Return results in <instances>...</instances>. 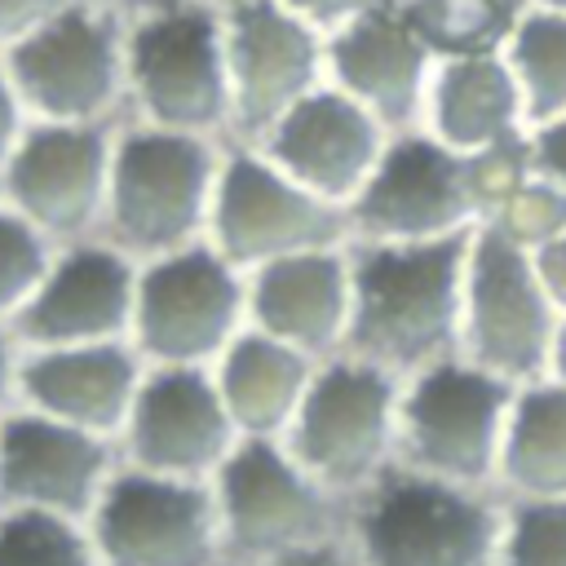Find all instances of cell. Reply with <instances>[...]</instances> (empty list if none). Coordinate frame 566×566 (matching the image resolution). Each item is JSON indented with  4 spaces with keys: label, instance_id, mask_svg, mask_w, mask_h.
<instances>
[{
    "label": "cell",
    "instance_id": "obj_1",
    "mask_svg": "<svg viewBox=\"0 0 566 566\" xmlns=\"http://www.w3.org/2000/svg\"><path fill=\"white\" fill-rule=\"evenodd\" d=\"M473 234L433 243H349L354 310L340 354L398 380L455 358L464 332V274Z\"/></svg>",
    "mask_w": 566,
    "mask_h": 566
},
{
    "label": "cell",
    "instance_id": "obj_2",
    "mask_svg": "<svg viewBox=\"0 0 566 566\" xmlns=\"http://www.w3.org/2000/svg\"><path fill=\"white\" fill-rule=\"evenodd\" d=\"M509 500L407 464L349 500L345 544L358 566H500Z\"/></svg>",
    "mask_w": 566,
    "mask_h": 566
},
{
    "label": "cell",
    "instance_id": "obj_3",
    "mask_svg": "<svg viewBox=\"0 0 566 566\" xmlns=\"http://www.w3.org/2000/svg\"><path fill=\"white\" fill-rule=\"evenodd\" d=\"M517 389L464 354L416 371L402 380L398 464L460 486H495Z\"/></svg>",
    "mask_w": 566,
    "mask_h": 566
},
{
    "label": "cell",
    "instance_id": "obj_4",
    "mask_svg": "<svg viewBox=\"0 0 566 566\" xmlns=\"http://www.w3.org/2000/svg\"><path fill=\"white\" fill-rule=\"evenodd\" d=\"M402 380L367 358L332 354L287 424V451L340 500L367 491L398 464Z\"/></svg>",
    "mask_w": 566,
    "mask_h": 566
},
{
    "label": "cell",
    "instance_id": "obj_5",
    "mask_svg": "<svg viewBox=\"0 0 566 566\" xmlns=\"http://www.w3.org/2000/svg\"><path fill=\"white\" fill-rule=\"evenodd\" d=\"M217 172L221 164L208 137L155 124L124 128L115 137L106 195V226L115 248L150 261L195 248L190 239L203 230V221H212Z\"/></svg>",
    "mask_w": 566,
    "mask_h": 566
},
{
    "label": "cell",
    "instance_id": "obj_6",
    "mask_svg": "<svg viewBox=\"0 0 566 566\" xmlns=\"http://www.w3.org/2000/svg\"><path fill=\"white\" fill-rule=\"evenodd\" d=\"M226 548L243 562H279L345 539L349 500L327 491L279 438H243L217 469Z\"/></svg>",
    "mask_w": 566,
    "mask_h": 566
},
{
    "label": "cell",
    "instance_id": "obj_7",
    "mask_svg": "<svg viewBox=\"0 0 566 566\" xmlns=\"http://www.w3.org/2000/svg\"><path fill=\"white\" fill-rule=\"evenodd\" d=\"M128 102L142 124L217 137L230 133V66L221 9L190 0L128 22Z\"/></svg>",
    "mask_w": 566,
    "mask_h": 566
},
{
    "label": "cell",
    "instance_id": "obj_8",
    "mask_svg": "<svg viewBox=\"0 0 566 566\" xmlns=\"http://www.w3.org/2000/svg\"><path fill=\"white\" fill-rule=\"evenodd\" d=\"M349 243H433L482 226L478 159L429 128L394 133L376 172L345 208Z\"/></svg>",
    "mask_w": 566,
    "mask_h": 566
},
{
    "label": "cell",
    "instance_id": "obj_9",
    "mask_svg": "<svg viewBox=\"0 0 566 566\" xmlns=\"http://www.w3.org/2000/svg\"><path fill=\"white\" fill-rule=\"evenodd\" d=\"M128 22L102 0H84L0 53L22 106L53 124H106L128 102Z\"/></svg>",
    "mask_w": 566,
    "mask_h": 566
},
{
    "label": "cell",
    "instance_id": "obj_10",
    "mask_svg": "<svg viewBox=\"0 0 566 566\" xmlns=\"http://www.w3.org/2000/svg\"><path fill=\"white\" fill-rule=\"evenodd\" d=\"M557 305L539 283L531 252L500 230L478 226L464 274V332L460 354L513 385L548 376Z\"/></svg>",
    "mask_w": 566,
    "mask_h": 566
},
{
    "label": "cell",
    "instance_id": "obj_11",
    "mask_svg": "<svg viewBox=\"0 0 566 566\" xmlns=\"http://www.w3.org/2000/svg\"><path fill=\"white\" fill-rule=\"evenodd\" d=\"M212 239L230 265H265L292 252L345 248L349 217L292 181L265 150H234L217 172Z\"/></svg>",
    "mask_w": 566,
    "mask_h": 566
},
{
    "label": "cell",
    "instance_id": "obj_12",
    "mask_svg": "<svg viewBox=\"0 0 566 566\" xmlns=\"http://www.w3.org/2000/svg\"><path fill=\"white\" fill-rule=\"evenodd\" d=\"M230 66V133L256 146L305 93L327 80V35L283 0L221 9Z\"/></svg>",
    "mask_w": 566,
    "mask_h": 566
},
{
    "label": "cell",
    "instance_id": "obj_13",
    "mask_svg": "<svg viewBox=\"0 0 566 566\" xmlns=\"http://www.w3.org/2000/svg\"><path fill=\"white\" fill-rule=\"evenodd\" d=\"M93 544L102 566H217L226 548L217 495L195 478L115 473L93 509Z\"/></svg>",
    "mask_w": 566,
    "mask_h": 566
},
{
    "label": "cell",
    "instance_id": "obj_14",
    "mask_svg": "<svg viewBox=\"0 0 566 566\" xmlns=\"http://www.w3.org/2000/svg\"><path fill=\"white\" fill-rule=\"evenodd\" d=\"M243 301L239 265L217 248L155 256L137 279V349L159 367H203L212 354L230 349Z\"/></svg>",
    "mask_w": 566,
    "mask_h": 566
},
{
    "label": "cell",
    "instance_id": "obj_15",
    "mask_svg": "<svg viewBox=\"0 0 566 566\" xmlns=\"http://www.w3.org/2000/svg\"><path fill=\"white\" fill-rule=\"evenodd\" d=\"M115 137L106 124H53L40 119L22 133L4 164L9 208L22 212L49 239H80L106 221Z\"/></svg>",
    "mask_w": 566,
    "mask_h": 566
},
{
    "label": "cell",
    "instance_id": "obj_16",
    "mask_svg": "<svg viewBox=\"0 0 566 566\" xmlns=\"http://www.w3.org/2000/svg\"><path fill=\"white\" fill-rule=\"evenodd\" d=\"M389 137L394 133L363 102H354L349 93L323 80L256 146L292 181H301L305 190L323 195L336 208H349L354 195L376 172Z\"/></svg>",
    "mask_w": 566,
    "mask_h": 566
},
{
    "label": "cell",
    "instance_id": "obj_17",
    "mask_svg": "<svg viewBox=\"0 0 566 566\" xmlns=\"http://www.w3.org/2000/svg\"><path fill=\"white\" fill-rule=\"evenodd\" d=\"M124 433L133 469L195 482L221 469L239 447L230 407L203 367H159L155 376H146Z\"/></svg>",
    "mask_w": 566,
    "mask_h": 566
},
{
    "label": "cell",
    "instance_id": "obj_18",
    "mask_svg": "<svg viewBox=\"0 0 566 566\" xmlns=\"http://www.w3.org/2000/svg\"><path fill=\"white\" fill-rule=\"evenodd\" d=\"M137 270L115 243H71L18 310L13 332L31 349L119 340L137 314Z\"/></svg>",
    "mask_w": 566,
    "mask_h": 566
},
{
    "label": "cell",
    "instance_id": "obj_19",
    "mask_svg": "<svg viewBox=\"0 0 566 566\" xmlns=\"http://www.w3.org/2000/svg\"><path fill=\"white\" fill-rule=\"evenodd\" d=\"M111 447L102 433L53 420L44 411H18L0 424V504L44 509L62 517H93L111 482Z\"/></svg>",
    "mask_w": 566,
    "mask_h": 566
},
{
    "label": "cell",
    "instance_id": "obj_20",
    "mask_svg": "<svg viewBox=\"0 0 566 566\" xmlns=\"http://www.w3.org/2000/svg\"><path fill=\"white\" fill-rule=\"evenodd\" d=\"M438 53L394 13L389 0L327 31V84L363 102L389 133L424 124Z\"/></svg>",
    "mask_w": 566,
    "mask_h": 566
},
{
    "label": "cell",
    "instance_id": "obj_21",
    "mask_svg": "<svg viewBox=\"0 0 566 566\" xmlns=\"http://www.w3.org/2000/svg\"><path fill=\"white\" fill-rule=\"evenodd\" d=\"M248 310L261 332L287 340L318 363L340 354L354 310L349 243L265 261L248 287Z\"/></svg>",
    "mask_w": 566,
    "mask_h": 566
},
{
    "label": "cell",
    "instance_id": "obj_22",
    "mask_svg": "<svg viewBox=\"0 0 566 566\" xmlns=\"http://www.w3.org/2000/svg\"><path fill=\"white\" fill-rule=\"evenodd\" d=\"M18 389L35 411L106 438L128 424V411L142 389V371L119 340L62 345V349H35L18 367Z\"/></svg>",
    "mask_w": 566,
    "mask_h": 566
},
{
    "label": "cell",
    "instance_id": "obj_23",
    "mask_svg": "<svg viewBox=\"0 0 566 566\" xmlns=\"http://www.w3.org/2000/svg\"><path fill=\"white\" fill-rule=\"evenodd\" d=\"M442 146L460 155H486L531 137V115L522 84L504 53L438 57L424 124Z\"/></svg>",
    "mask_w": 566,
    "mask_h": 566
},
{
    "label": "cell",
    "instance_id": "obj_24",
    "mask_svg": "<svg viewBox=\"0 0 566 566\" xmlns=\"http://www.w3.org/2000/svg\"><path fill=\"white\" fill-rule=\"evenodd\" d=\"M318 358L292 349L287 340L270 332H248L234 336L230 349L221 354L217 389L230 407V420L243 438H279L287 433L310 380H314Z\"/></svg>",
    "mask_w": 566,
    "mask_h": 566
},
{
    "label": "cell",
    "instance_id": "obj_25",
    "mask_svg": "<svg viewBox=\"0 0 566 566\" xmlns=\"http://www.w3.org/2000/svg\"><path fill=\"white\" fill-rule=\"evenodd\" d=\"M495 486L504 500H566V385L544 376L517 389Z\"/></svg>",
    "mask_w": 566,
    "mask_h": 566
},
{
    "label": "cell",
    "instance_id": "obj_26",
    "mask_svg": "<svg viewBox=\"0 0 566 566\" xmlns=\"http://www.w3.org/2000/svg\"><path fill=\"white\" fill-rule=\"evenodd\" d=\"M389 4L438 57H469V53H504L531 0H389Z\"/></svg>",
    "mask_w": 566,
    "mask_h": 566
},
{
    "label": "cell",
    "instance_id": "obj_27",
    "mask_svg": "<svg viewBox=\"0 0 566 566\" xmlns=\"http://www.w3.org/2000/svg\"><path fill=\"white\" fill-rule=\"evenodd\" d=\"M504 57L522 84L531 128L566 115V13L562 9H539L526 4L517 18Z\"/></svg>",
    "mask_w": 566,
    "mask_h": 566
},
{
    "label": "cell",
    "instance_id": "obj_28",
    "mask_svg": "<svg viewBox=\"0 0 566 566\" xmlns=\"http://www.w3.org/2000/svg\"><path fill=\"white\" fill-rule=\"evenodd\" d=\"M0 566H102V553L93 535L75 526V517L44 509H4Z\"/></svg>",
    "mask_w": 566,
    "mask_h": 566
},
{
    "label": "cell",
    "instance_id": "obj_29",
    "mask_svg": "<svg viewBox=\"0 0 566 566\" xmlns=\"http://www.w3.org/2000/svg\"><path fill=\"white\" fill-rule=\"evenodd\" d=\"M486 230H500L504 239L522 243L526 252H535L539 243H548L553 234L566 230V190L553 186L548 177H539L535 168L491 203V212L482 217Z\"/></svg>",
    "mask_w": 566,
    "mask_h": 566
},
{
    "label": "cell",
    "instance_id": "obj_30",
    "mask_svg": "<svg viewBox=\"0 0 566 566\" xmlns=\"http://www.w3.org/2000/svg\"><path fill=\"white\" fill-rule=\"evenodd\" d=\"M500 566H566V500H509Z\"/></svg>",
    "mask_w": 566,
    "mask_h": 566
},
{
    "label": "cell",
    "instance_id": "obj_31",
    "mask_svg": "<svg viewBox=\"0 0 566 566\" xmlns=\"http://www.w3.org/2000/svg\"><path fill=\"white\" fill-rule=\"evenodd\" d=\"M49 234L35 230L22 212L4 208L0 212V314H13L40 292L49 274Z\"/></svg>",
    "mask_w": 566,
    "mask_h": 566
},
{
    "label": "cell",
    "instance_id": "obj_32",
    "mask_svg": "<svg viewBox=\"0 0 566 566\" xmlns=\"http://www.w3.org/2000/svg\"><path fill=\"white\" fill-rule=\"evenodd\" d=\"M75 4H84V0H0V53Z\"/></svg>",
    "mask_w": 566,
    "mask_h": 566
},
{
    "label": "cell",
    "instance_id": "obj_33",
    "mask_svg": "<svg viewBox=\"0 0 566 566\" xmlns=\"http://www.w3.org/2000/svg\"><path fill=\"white\" fill-rule=\"evenodd\" d=\"M531 164L539 177L566 190V115L531 128Z\"/></svg>",
    "mask_w": 566,
    "mask_h": 566
},
{
    "label": "cell",
    "instance_id": "obj_34",
    "mask_svg": "<svg viewBox=\"0 0 566 566\" xmlns=\"http://www.w3.org/2000/svg\"><path fill=\"white\" fill-rule=\"evenodd\" d=\"M531 261H535V270H539L544 292L553 296L557 314L566 318V230H562V234H553L548 243H539V248L531 252Z\"/></svg>",
    "mask_w": 566,
    "mask_h": 566
},
{
    "label": "cell",
    "instance_id": "obj_35",
    "mask_svg": "<svg viewBox=\"0 0 566 566\" xmlns=\"http://www.w3.org/2000/svg\"><path fill=\"white\" fill-rule=\"evenodd\" d=\"M283 4H287V9H296L305 22H314V27L327 35V31L345 27L349 18H358V13L376 9L380 0H283Z\"/></svg>",
    "mask_w": 566,
    "mask_h": 566
},
{
    "label": "cell",
    "instance_id": "obj_36",
    "mask_svg": "<svg viewBox=\"0 0 566 566\" xmlns=\"http://www.w3.org/2000/svg\"><path fill=\"white\" fill-rule=\"evenodd\" d=\"M22 97H18V88L9 84V75H4V66H0V172H4V164L13 159V150H18V142H22Z\"/></svg>",
    "mask_w": 566,
    "mask_h": 566
},
{
    "label": "cell",
    "instance_id": "obj_37",
    "mask_svg": "<svg viewBox=\"0 0 566 566\" xmlns=\"http://www.w3.org/2000/svg\"><path fill=\"white\" fill-rule=\"evenodd\" d=\"M270 566H358V562H354L349 544L340 539V544H323V548H310V553L279 557V562H270Z\"/></svg>",
    "mask_w": 566,
    "mask_h": 566
},
{
    "label": "cell",
    "instance_id": "obj_38",
    "mask_svg": "<svg viewBox=\"0 0 566 566\" xmlns=\"http://www.w3.org/2000/svg\"><path fill=\"white\" fill-rule=\"evenodd\" d=\"M106 9H115L124 22H137V18H150V13H168V9H181L190 0H102Z\"/></svg>",
    "mask_w": 566,
    "mask_h": 566
},
{
    "label": "cell",
    "instance_id": "obj_39",
    "mask_svg": "<svg viewBox=\"0 0 566 566\" xmlns=\"http://www.w3.org/2000/svg\"><path fill=\"white\" fill-rule=\"evenodd\" d=\"M18 367L22 363H13V349H9V336L0 332V402L9 398V389L18 385Z\"/></svg>",
    "mask_w": 566,
    "mask_h": 566
},
{
    "label": "cell",
    "instance_id": "obj_40",
    "mask_svg": "<svg viewBox=\"0 0 566 566\" xmlns=\"http://www.w3.org/2000/svg\"><path fill=\"white\" fill-rule=\"evenodd\" d=\"M548 380L566 385V318L557 323V336H553V358H548Z\"/></svg>",
    "mask_w": 566,
    "mask_h": 566
},
{
    "label": "cell",
    "instance_id": "obj_41",
    "mask_svg": "<svg viewBox=\"0 0 566 566\" xmlns=\"http://www.w3.org/2000/svg\"><path fill=\"white\" fill-rule=\"evenodd\" d=\"M531 4H539V9H562V13H566V0H531Z\"/></svg>",
    "mask_w": 566,
    "mask_h": 566
},
{
    "label": "cell",
    "instance_id": "obj_42",
    "mask_svg": "<svg viewBox=\"0 0 566 566\" xmlns=\"http://www.w3.org/2000/svg\"><path fill=\"white\" fill-rule=\"evenodd\" d=\"M203 4H212V9H230V4H239V0H203Z\"/></svg>",
    "mask_w": 566,
    "mask_h": 566
}]
</instances>
